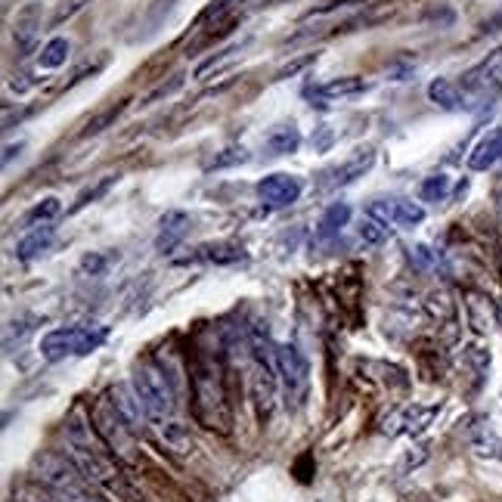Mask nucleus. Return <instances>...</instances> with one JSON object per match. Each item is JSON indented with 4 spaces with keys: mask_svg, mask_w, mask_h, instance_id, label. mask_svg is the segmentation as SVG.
Here are the masks:
<instances>
[{
    "mask_svg": "<svg viewBox=\"0 0 502 502\" xmlns=\"http://www.w3.org/2000/svg\"><path fill=\"white\" fill-rule=\"evenodd\" d=\"M65 447H69L65 453L72 456V462L81 468V475L96 490H103L109 499H118V502H137V493L127 484L122 462L103 444L100 431L90 425V418L84 416L81 407H74L69 418H65Z\"/></svg>",
    "mask_w": 502,
    "mask_h": 502,
    "instance_id": "obj_1",
    "label": "nucleus"
},
{
    "mask_svg": "<svg viewBox=\"0 0 502 502\" xmlns=\"http://www.w3.org/2000/svg\"><path fill=\"white\" fill-rule=\"evenodd\" d=\"M192 416L202 428L230 434L233 413H230L227 391H223V366L214 357L202 354L192 363Z\"/></svg>",
    "mask_w": 502,
    "mask_h": 502,
    "instance_id": "obj_2",
    "label": "nucleus"
},
{
    "mask_svg": "<svg viewBox=\"0 0 502 502\" xmlns=\"http://www.w3.org/2000/svg\"><path fill=\"white\" fill-rule=\"evenodd\" d=\"M34 477L54 493L56 502H106L109 497L96 490L81 475V468L72 462L69 453H41L34 456Z\"/></svg>",
    "mask_w": 502,
    "mask_h": 502,
    "instance_id": "obj_3",
    "label": "nucleus"
},
{
    "mask_svg": "<svg viewBox=\"0 0 502 502\" xmlns=\"http://www.w3.org/2000/svg\"><path fill=\"white\" fill-rule=\"evenodd\" d=\"M251 350V400L258 409V418L267 422L276 407V391H280V359H276V344H270L267 332H254L249 341Z\"/></svg>",
    "mask_w": 502,
    "mask_h": 502,
    "instance_id": "obj_4",
    "label": "nucleus"
},
{
    "mask_svg": "<svg viewBox=\"0 0 502 502\" xmlns=\"http://www.w3.org/2000/svg\"><path fill=\"white\" fill-rule=\"evenodd\" d=\"M131 385L137 397L143 400L146 413L153 422H168L177 409V394H174V385H171V376L162 369L159 363H137L133 366V376H131Z\"/></svg>",
    "mask_w": 502,
    "mask_h": 502,
    "instance_id": "obj_5",
    "label": "nucleus"
},
{
    "mask_svg": "<svg viewBox=\"0 0 502 502\" xmlns=\"http://www.w3.org/2000/svg\"><path fill=\"white\" fill-rule=\"evenodd\" d=\"M109 339V329L100 323H81V326H63L50 329L41 339V357L47 363H59L65 357H87L96 348H103V341Z\"/></svg>",
    "mask_w": 502,
    "mask_h": 502,
    "instance_id": "obj_6",
    "label": "nucleus"
},
{
    "mask_svg": "<svg viewBox=\"0 0 502 502\" xmlns=\"http://www.w3.org/2000/svg\"><path fill=\"white\" fill-rule=\"evenodd\" d=\"M90 418H94V428L100 431L103 444L112 449L122 466H133L137 462V431L124 422L122 413L115 409V403L109 400V394H103L100 400L90 409Z\"/></svg>",
    "mask_w": 502,
    "mask_h": 502,
    "instance_id": "obj_7",
    "label": "nucleus"
},
{
    "mask_svg": "<svg viewBox=\"0 0 502 502\" xmlns=\"http://www.w3.org/2000/svg\"><path fill=\"white\" fill-rule=\"evenodd\" d=\"M276 359H280V385L286 394L289 409H301L310 394V363L301 354L298 344H276Z\"/></svg>",
    "mask_w": 502,
    "mask_h": 502,
    "instance_id": "obj_8",
    "label": "nucleus"
},
{
    "mask_svg": "<svg viewBox=\"0 0 502 502\" xmlns=\"http://www.w3.org/2000/svg\"><path fill=\"white\" fill-rule=\"evenodd\" d=\"M459 87H462V96H466V109H475V106H481L484 100L497 96L502 90V47H497L490 56L481 59V63L459 81Z\"/></svg>",
    "mask_w": 502,
    "mask_h": 502,
    "instance_id": "obj_9",
    "label": "nucleus"
},
{
    "mask_svg": "<svg viewBox=\"0 0 502 502\" xmlns=\"http://www.w3.org/2000/svg\"><path fill=\"white\" fill-rule=\"evenodd\" d=\"M438 416H440V403H428V407H422V403H409V407L394 409V413L385 418L381 431H385V434H409V438H418V434L428 431V425Z\"/></svg>",
    "mask_w": 502,
    "mask_h": 502,
    "instance_id": "obj_10",
    "label": "nucleus"
},
{
    "mask_svg": "<svg viewBox=\"0 0 502 502\" xmlns=\"http://www.w3.org/2000/svg\"><path fill=\"white\" fill-rule=\"evenodd\" d=\"M304 183L295 174H270L258 180V196L267 208H286L301 199Z\"/></svg>",
    "mask_w": 502,
    "mask_h": 502,
    "instance_id": "obj_11",
    "label": "nucleus"
},
{
    "mask_svg": "<svg viewBox=\"0 0 502 502\" xmlns=\"http://www.w3.org/2000/svg\"><path fill=\"white\" fill-rule=\"evenodd\" d=\"M376 164V149H354V153L348 155L341 164H335L332 171H326V183L323 190H339V186H348L354 183L357 177H363L366 171Z\"/></svg>",
    "mask_w": 502,
    "mask_h": 502,
    "instance_id": "obj_12",
    "label": "nucleus"
},
{
    "mask_svg": "<svg viewBox=\"0 0 502 502\" xmlns=\"http://www.w3.org/2000/svg\"><path fill=\"white\" fill-rule=\"evenodd\" d=\"M363 90H369V81L357 78V74H348V78H335V81H326V84H313L307 90V100H310L313 106L326 109L329 103L348 100V96H357V94H363Z\"/></svg>",
    "mask_w": 502,
    "mask_h": 502,
    "instance_id": "obj_13",
    "label": "nucleus"
},
{
    "mask_svg": "<svg viewBox=\"0 0 502 502\" xmlns=\"http://www.w3.org/2000/svg\"><path fill=\"white\" fill-rule=\"evenodd\" d=\"M109 400L115 403V409L122 413V418L127 425H131L133 431H143L146 428V422H149V413H146V407H143V400L137 397V391H133V385H112L109 388Z\"/></svg>",
    "mask_w": 502,
    "mask_h": 502,
    "instance_id": "obj_14",
    "label": "nucleus"
},
{
    "mask_svg": "<svg viewBox=\"0 0 502 502\" xmlns=\"http://www.w3.org/2000/svg\"><path fill=\"white\" fill-rule=\"evenodd\" d=\"M37 34H41V6L28 4L25 10L16 13V22H13V41H16L22 56H28L34 50Z\"/></svg>",
    "mask_w": 502,
    "mask_h": 502,
    "instance_id": "obj_15",
    "label": "nucleus"
},
{
    "mask_svg": "<svg viewBox=\"0 0 502 502\" xmlns=\"http://www.w3.org/2000/svg\"><path fill=\"white\" fill-rule=\"evenodd\" d=\"M466 310H468V323H471V329H475L477 335L490 332V329L502 320V310L487 295H481V291H468V295H466Z\"/></svg>",
    "mask_w": 502,
    "mask_h": 502,
    "instance_id": "obj_16",
    "label": "nucleus"
},
{
    "mask_svg": "<svg viewBox=\"0 0 502 502\" xmlns=\"http://www.w3.org/2000/svg\"><path fill=\"white\" fill-rule=\"evenodd\" d=\"M422 310L431 323L438 326H456V313H459V304H456L453 291L449 289H431L422 301Z\"/></svg>",
    "mask_w": 502,
    "mask_h": 502,
    "instance_id": "obj_17",
    "label": "nucleus"
},
{
    "mask_svg": "<svg viewBox=\"0 0 502 502\" xmlns=\"http://www.w3.org/2000/svg\"><path fill=\"white\" fill-rule=\"evenodd\" d=\"M190 233V214L186 212H168L159 223V239H155V249L162 254L174 251L180 242Z\"/></svg>",
    "mask_w": 502,
    "mask_h": 502,
    "instance_id": "obj_18",
    "label": "nucleus"
},
{
    "mask_svg": "<svg viewBox=\"0 0 502 502\" xmlns=\"http://www.w3.org/2000/svg\"><path fill=\"white\" fill-rule=\"evenodd\" d=\"M159 440H162V447L168 449L171 456H180V459L192 456V449H196V440H192V434L186 431V425H180L177 418L159 422Z\"/></svg>",
    "mask_w": 502,
    "mask_h": 502,
    "instance_id": "obj_19",
    "label": "nucleus"
},
{
    "mask_svg": "<svg viewBox=\"0 0 502 502\" xmlns=\"http://www.w3.org/2000/svg\"><path fill=\"white\" fill-rule=\"evenodd\" d=\"M502 159V127H493L477 140V146L468 153V168L471 171H487Z\"/></svg>",
    "mask_w": 502,
    "mask_h": 502,
    "instance_id": "obj_20",
    "label": "nucleus"
},
{
    "mask_svg": "<svg viewBox=\"0 0 502 502\" xmlns=\"http://www.w3.org/2000/svg\"><path fill=\"white\" fill-rule=\"evenodd\" d=\"M186 261H205V264L230 267L245 261V249L239 242H208V245H199L196 254H190Z\"/></svg>",
    "mask_w": 502,
    "mask_h": 502,
    "instance_id": "obj_21",
    "label": "nucleus"
},
{
    "mask_svg": "<svg viewBox=\"0 0 502 502\" xmlns=\"http://www.w3.org/2000/svg\"><path fill=\"white\" fill-rule=\"evenodd\" d=\"M428 100L434 106H440L444 112H459L466 109V96H462V87L449 78H434L428 84Z\"/></svg>",
    "mask_w": 502,
    "mask_h": 502,
    "instance_id": "obj_22",
    "label": "nucleus"
},
{
    "mask_svg": "<svg viewBox=\"0 0 502 502\" xmlns=\"http://www.w3.org/2000/svg\"><path fill=\"white\" fill-rule=\"evenodd\" d=\"M468 440L477 456H490V459L493 456H502V438L493 431V425L487 422V418H475V425H471V431H468Z\"/></svg>",
    "mask_w": 502,
    "mask_h": 502,
    "instance_id": "obj_23",
    "label": "nucleus"
},
{
    "mask_svg": "<svg viewBox=\"0 0 502 502\" xmlns=\"http://www.w3.org/2000/svg\"><path fill=\"white\" fill-rule=\"evenodd\" d=\"M50 242H54V227L50 223H41V227H34L28 236H22L19 239V245H16V258L19 261H34L37 254H44L50 249Z\"/></svg>",
    "mask_w": 502,
    "mask_h": 502,
    "instance_id": "obj_24",
    "label": "nucleus"
},
{
    "mask_svg": "<svg viewBox=\"0 0 502 502\" xmlns=\"http://www.w3.org/2000/svg\"><path fill=\"white\" fill-rule=\"evenodd\" d=\"M298 146H301V131H298L295 122L273 127L267 137V149L273 155H291V153H298Z\"/></svg>",
    "mask_w": 502,
    "mask_h": 502,
    "instance_id": "obj_25",
    "label": "nucleus"
},
{
    "mask_svg": "<svg viewBox=\"0 0 502 502\" xmlns=\"http://www.w3.org/2000/svg\"><path fill=\"white\" fill-rule=\"evenodd\" d=\"M350 223V205L348 202H332V205L326 208V214L320 217L317 223V236L320 239H329V236H339L344 227Z\"/></svg>",
    "mask_w": 502,
    "mask_h": 502,
    "instance_id": "obj_26",
    "label": "nucleus"
},
{
    "mask_svg": "<svg viewBox=\"0 0 502 502\" xmlns=\"http://www.w3.org/2000/svg\"><path fill=\"white\" fill-rule=\"evenodd\" d=\"M425 221V208L409 199H394L391 202V223L397 227H418Z\"/></svg>",
    "mask_w": 502,
    "mask_h": 502,
    "instance_id": "obj_27",
    "label": "nucleus"
},
{
    "mask_svg": "<svg viewBox=\"0 0 502 502\" xmlns=\"http://www.w3.org/2000/svg\"><path fill=\"white\" fill-rule=\"evenodd\" d=\"M127 109V100H118V103H109L106 109H100L94 118L84 124V131H81V137H96V133H103L106 127L115 124V118L122 115V112Z\"/></svg>",
    "mask_w": 502,
    "mask_h": 502,
    "instance_id": "obj_28",
    "label": "nucleus"
},
{
    "mask_svg": "<svg viewBox=\"0 0 502 502\" xmlns=\"http://www.w3.org/2000/svg\"><path fill=\"white\" fill-rule=\"evenodd\" d=\"M69 41L65 37H54V41H47V47L41 50V56H37V65L41 69H59V65H65V59H69Z\"/></svg>",
    "mask_w": 502,
    "mask_h": 502,
    "instance_id": "obj_29",
    "label": "nucleus"
},
{
    "mask_svg": "<svg viewBox=\"0 0 502 502\" xmlns=\"http://www.w3.org/2000/svg\"><path fill=\"white\" fill-rule=\"evenodd\" d=\"M388 223L385 221H379V217H372V214H366L363 221L357 223V236L363 239L366 245H381L388 239Z\"/></svg>",
    "mask_w": 502,
    "mask_h": 502,
    "instance_id": "obj_30",
    "label": "nucleus"
},
{
    "mask_svg": "<svg viewBox=\"0 0 502 502\" xmlns=\"http://www.w3.org/2000/svg\"><path fill=\"white\" fill-rule=\"evenodd\" d=\"M59 214H63V202L56 196H47L25 214V223H50V221H56Z\"/></svg>",
    "mask_w": 502,
    "mask_h": 502,
    "instance_id": "obj_31",
    "label": "nucleus"
},
{
    "mask_svg": "<svg viewBox=\"0 0 502 502\" xmlns=\"http://www.w3.org/2000/svg\"><path fill=\"white\" fill-rule=\"evenodd\" d=\"M462 363L481 379L487 376V369H490V350H484L481 344H466V348H462Z\"/></svg>",
    "mask_w": 502,
    "mask_h": 502,
    "instance_id": "obj_32",
    "label": "nucleus"
},
{
    "mask_svg": "<svg viewBox=\"0 0 502 502\" xmlns=\"http://www.w3.org/2000/svg\"><path fill=\"white\" fill-rule=\"evenodd\" d=\"M32 323H34V317H22V320H13V323L6 326V332H4V350L6 354H13V348L25 341V335L34 332Z\"/></svg>",
    "mask_w": 502,
    "mask_h": 502,
    "instance_id": "obj_33",
    "label": "nucleus"
},
{
    "mask_svg": "<svg viewBox=\"0 0 502 502\" xmlns=\"http://www.w3.org/2000/svg\"><path fill=\"white\" fill-rule=\"evenodd\" d=\"M449 196V177L447 174H431L418 190V199L422 202H444Z\"/></svg>",
    "mask_w": 502,
    "mask_h": 502,
    "instance_id": "obj_34",
    "label": "nucleus"
},
{
    "mask_svg": "<svg viewBox=\"0 0 502 502\" xmlns=\"http://www.w3.org/2000/svg\"><path fill=\"white\" fill-rule=\"evenodd\" d=\"M6 502H56V499H54V493H50L47 487L41 490V487H34V484H22L10 493V499Z\"/></svg>",
    "mask_w": 502,
    "mask_h": 502,
    "instance_id": "obj_35",
    "label": "nucleus"
},
{
    "mask_svg": "<svg viewBox=\"0 0 502 502\" xmlns=\"http://www.w3.org/2000/svg\"><path fill=\"white\" fill-rule=\"evenodd\" d=\"M115 180H118V174H106V177H103V180H100V183H96V186H90V190H84V192H81V196H78V202H74V212H78V208H84V205H90V202H94V199H100L103 192H106L109 186L115 183Z\"/></svg>",
    "mask_w": 502,
    "mask_h": 502,
    "instance_id": "obj_36",
    "label": "nucleus"
},
{
    "mask_svg": "<svg viewBox=\"0 0 502 502\" xmlns=\"http://www.w3.org/2000/svg\"><path fill=\"white\" fill-rule=\"evenodd\" d=\"M313 63H317V54H304V56H298L295 63L282 65V69L273 74V81H286V78H295L298 72H304L307 65H313Z\"/></svg>",
    "mask_w": 502,
    "mask_h": 502,
    "instance_id": "obj_37",
    "label": "nucleus"
},
{
    "mask_svg": "<svg viewBox=\"0 0 502 502\" xmlns=\"http://www.w3.org/2000/svg\"><path fill=\"white\" fill-rule=\"evenodd\" d=\"M249 159V155H245V149L242 146H230V149H223L221 155H214L212 159V164H208V168H230V164H239V162H245Z\"/></svg>",
    "mask_w": 502,
    "mask_h": 502,
    "instance_id": "obj_38",
    "label": "nucleus"
},
{
    "mask_svg": "<svg viewBox=\"0 0 502 502\" xmlns=\"http://www.w3.org/2000/svg\"><path fill=\"white\" fill-rule=\"evenodd\" d=\"M409 258L416 261V267H418V270H428V267L438 264V254H434V251L428 249V245H416V249L409 251Z\"/></svg>",
    "mask_w": 502,
    "mask_h": 502,
    "instance_id": "obj_39",
    "label": "nucleus"
},
{
    "mask_svg": "<svg viewBox=\"0 0 502 502\" xmlns=\"http://www.w3.org/2000/svg\"><path fill=\"white\" fill-rule=\"evenodd\" d=\"M81 267L87 270L90 276H103L106 273V258H100V254H84V261H81Z\"/></svg>",
    "mask_w": 502,
    "mask_h": 502,
    "instance_id": "obj_40",
    "label": "nucleus"
},
{
    "mask_svg": "<svg viewBox=\"0 0 502 502\" xmlns=\"http://www.w3.org/2000/svg\"><path fill=\"white\" fill-rule=\"evenodd\" d=\"M490 199H493V212H497L499 223H502V174L493 177V183H490Z\"/></svg>",
    "mask_w": 502,
    "mask_h": 502,
    "instance_id": "obj_41",
    "label": "nucleus"
},
{
    "mask_svg": "<svg viewBox=\"0 0 502 502\" xmlns=\"http://www.w3.org/2000/svg\"><path fill=\"white\" fill-rule=\"evenodd\" d=\"M81 6H84V0H69V6H63V10H59L56 16H54V25H59V22H63V19H69L72 13H78V10H81Z\"/></svg>",
    "mask_w": 502,
    "mask_h": 502,
    "instance_id": "obj_42",
    "label": "nucleus"
},
{
    "mask_svg": "<svg viewBox=\"0 0 502 502\" xmlns=\"http://www.w3.org/2000/svg\"><path fill=\"white\" fill-rule=\"evenodd\" d=\"M19 149H22V143H16V146H6V149H4V164H10V162H13V155H19Z\"/></svg>",
    "mask_w": 502,
    "mask_h": 502,
    "instance_id": "obj_43",
    "label": "nucleus"
},
{
    "mask_svg": "<svg viewBox=\"0 0 502 502\" xmlns=\"http://www.w3.org/2000/svg\"><path fill=\"white\" fill-rule=\"evenodd\" d=\"M425 502H428V499H425Z\"/></svg>",
    "mask_w": 502,
    "mask_h": 502,
    "instance_id": "obj_44",
    "label": "nucleus"
}]
</instances>
